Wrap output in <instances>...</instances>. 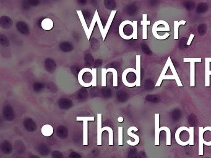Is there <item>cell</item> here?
Listing matches in <instances>:
<instances>
[{"label":"cell","mask_w":211,"mask_h":158,"mask_svg":"<svg viewBox=\"0 0 211 158\" xmlns=\"http://www.w3.org/2000/svg\"><path fill=\"white\" fill-rule=\"evenodd\" d=\"M203 145L211 146V127H199V155L203 156Z\"/></svg>","instance_id":"1"},{"label":"cell","mask_w":211,"mask_h":158,"mask_svg":"<svg viewBox=\"0 0 211 158\" xmlns=\"http://www.w3.org/2000/svg\"><path fill=\"white\" fill-rule=\"evenodd\" d=\"M102 116L101 114H97V145H102V132L107 131L108 132V145H113V132L110 127H102Z\"/></svg>","instance_id":"2"},{"label":"cell","mask_w":211,"mask_h":158,"mask_svg":"<svg viewBox=\"0 0 211 158\" xmlns=\"http://www.w3.org/2000/svg\"><path fill=\"white\" fill-rule=\"evenodd\" d=\"M155 142L154 145L156 146H158L159 143V134L160 131L166 132V145L167 146L171 145V131L170 129L167 127H159V121H160V114H155Z\"/></svg>","instance_id":"3"},{"label":"cell","mask_w":211,"mask_h":158,"mask_svg":"<svg viewBox=\"0 0 211 158\" xmlns=\"http://www.w3.org/2000/svg\"><path fill=\"white\" fill-rule=\"evenodd\" d=\"M175 140L181 146H186L190 142V131L186 127H181L175 132Z\"/></svg>","instance_id":"4"},{"label":"cell","mask_w":211,"mask_h":158,"mask_svg":"<svg viewBox=\"0 0 211 158\" xmlns=\"http://www.w3.org/2000/svg\"><path fill=\"white\" fill-rule=\"evenodd\" d=\"M201 58H184V62H190V84L191 87L195 86V63L201 62Z\"/></svg>","instance_id":"5"},{"label":"cell","mask_w":211,"mask_h":158,"mask_svg":"<svg viewBox=\"0 0 211 158\" xmlns=\"http://www.w3.org/2000/svg\"><path fill=\"white\" fill-rule=\"evenodd\" d=\"M89 68H84L82 69H81V72H82L83 75L84 76V77H78V81H79V84H80V85H82V86L84 87H89L92 86L91 84H90L89 83V81L93 84V71L92 69H91L88 74H87V71L89 70Z\"/></svg>","instance_id":"6"},{"label":"cell","mask_w":211,"mask_h":158,"mask_svg":"<svg viewBox=\"0 0 211 158\" xmlns=\"http://www.w3.org/2000/svg\"><path fill=\"white\" fill-rule=\"evenodd\" d=\"M78 121L83 122V145H88V122L94 121V117H77Z\"/></svg>","instance_id":"7"},{"label":"cell","mask_w":211,"mask_h":158,"mask_svg":"<svg viewBox=\"0 0 211 158\" xmlns=\"http://www.w3.org/2000/svg\"><path fill=\"white\" fill-rule=\"evenodd\" d=\"M158 31H162V32H164V31H170V26L168 27H158V21H156L152 27V34L154 35V37L157 39V40H165L167 39L169 36L170 34L168 33H166L163 35H158Z\"/></svg>","instance_id":"8"},{"label":"cell","mask_w":211,"mask_h":158,"mask_svg":"<svg viewBox=\"0 0 211 158\" xmlns=\"http://www.w3.org/2000/svg\"><path fill=\"white\" fill-rule=\"evenodd\" d=\"M3 116L4 119L8 122L13 121L16 117V114L13 107L9 105L4 106L3 109Z\"/></svg>","instance_id":"9"},{"label":"cell","mask_w":211,"mask_h":158,"mask_svg":"<svg viewBox=\"0 0 211 158\" xmlns=\"http://www.w3.org/2000/svg\"><path fill=\"white\" fill-rule=\"evenodd\" d=\"M23 126L27 132H35L37 129V126L36 122L31 117H26L23 121Z\"/></svg>","instance_id":"10"},{"label":"cell","mask_w":211,"mask_h":158,"mask_svg":"<svg viewBox=\"0 0 211 158\" xmlns=\"http://www.w3.org/2000/svg\"><path fill=\"white\" fill-rule=\"evenodd\" d=\"M36 150L40 155L44 157H46L51 153V150L50 147L47 144L44 143H39L36 146Z\"/></svg>","instance_id":"11"},{"label":"cell","mask_w":211,"mask_h":158,"mask_svg":"<svg viewBox=\"0 0 211 158\" xmlns=\"http://www.w3.org/2000/svg\"><path fill=\"white\" fill-rule=\"evenodd\" d=\"M13 148L14 147L13 145L8 140H4L1 143V146H0L1 151L3 154L6 155H11L13 153Z\"/></svg>","instance_id":"12"},{"label":"cell","mask_w":211,"mask_h":158,"mask_svg":"<svg viewBox=\"0 0 211 158\" xmlns=\"http://www.w3.org/2000/svg\"><path fill=\"white\" fill-rule=\"evenodd\" d=\"M126 25H131V26H133V22L129 21V20H126L125 21H123L119 27V34L121 36V37L122 38H123L124 40H131V38H133V34L131 35H126V34H125L124 33V27Z\"/></svg>","instance_id":"13"},{"label":"cell","mask_w":211,"mask_h":158,"mask_svg":"<svg viewBox=\"0 0 211 158\" xmlns=\"http://www.w3.org/2000/svg\"><path fill=\"white\" fill-rule=\"evenodd\" d=\"M14 148L16 153L19 155L24 154L26 151V146L24 143L21 140H17L14 141Z\"/></svg>","instance_id":"14"},{"label":"cell","mask_w":211,"mask_h":158,"mask_svg":"<svg viewBox=\"0 0 211 158\" xmlns=\"http://www.w3.org/2000/svg\"><path fill=\"white\" fill-rule=\"evenodd\" d=\"M132 131H138V129L136 127H131L130 128L128 129V135L132 137L133 138H134V142H132L131 140H128L127 141V143L131 146H136L139 143V141H140V138L139 137V136L132 133Z\"/></svg>","instance_id":"15"},{"label":"cell","mask_w":211,"mask_h":158,"mask_svg":"<svg viewBox=\"0 0 211 158\" xmlns=\"http://www.w3.org/2000/svg\"><path fill=\"white\" fill-rule=\"evenodd\" d=\"M58 105L59 107L62 110H68L73 106L72 101L68 98H61L59 100Z\"/></svg>","instance_id":"16"},{"label":"cell","mask_w":211,"mask_h":158,"mask_svg":"<svg viewBox=\"0 0 211 158\" xmlns=\"http://www.w3.org/2000/svg\"><path fill=\"white\" fill-rule=\"evenodd\" d=\"M147 15H142V21H141V24L142 26V39L147 40V26L151 24V21L147 20Z\"/></svg>","instance_id":"17"},{"label":"cell","mask_w":211,"mask_h":158,"mask_svg":"<svg viewBox=\"0 0 211 158\" xmlns=\"http://www.w3.org/2000/svg\"><path fill=\"white\" fill-rule=\"evenodd\" d=\"M170 60H171L170 57H168V59H167V62H166V63H165V64L164 66V67H163V70H162V72L160 74V77L158 78V80H157L156 84L155 85L156 87H158V86H160V85H161V83H162L163 80V77L166 76V72H167V70H168V67L170 66Z\"/></svg>","instance_id":"18"},{"label":"cell","mask_w":211,"mask_h":158,"mask_svg":"<svg viewBox=\"0 0 211 158\" xmlns=\"http://www.w3.org/2000/svg\"><path fill=\"white\" fill-rule=\"evenodd\" d=\"M141 56L140 54L136 55V72H137V85L136 86L140 87L141 85Z\"/></svg>","instance_id":"19"},{"label":"cell","mask_w":211,"mask_h":158,"mask_svg":"<svg viewBox=\"0 0 211 158\" xmlns=\"http://www.w3.org/2000/svg\"><path fill=\"white\" fill-rule=\"evenodd\" d=\"M56 133L59 138L61 140H64L66 139L68 136V131L66 127L63 126H59L57 127L56 130Z\"/></svg>","instance_id":"20"},{"label":"cell","mask_w":211,"mask_h":158,"mask_svg":"<svg viewBox=\"0 0 211 158\" xmlns=\"http://www.w3.org/2000/svg\"><path fill=\"white\" fill-rule=\"evenodd\" d=\"M169 67L170 68L171 71H172L173 75L175 77V80H176L177 85L179 87H182L183 86V84H182L180 79L179 78V76H178V75L177 74V71H176V69H175V67H174V66L173 64V62H172V60H170V66H169Z\"/></svg>","instance_id":"21"},{"label":"cell","mask_w":211,"mask_h":158,"mask_svg":"<svg viewBox=\"0 0 211 158\" xmlns=\"http://www.w3.org/2000/svg\"><path fill=\"white\" fill-rule=\"evenodd\" d=\"M53 127L50 124H45L42 127V133L45 136H51L53 135Z\"/></svg>","instance_id":"22"},{"label":"cell","mask_w":211,"mask_h":158,"mask_svg":"<svg viewBox=\"0 0 211 158\" xmlns=\"http://www.w3.org/2000/svg\"><path fill=\"white\" fill-rule=\"evenodd\" d=\"M76 12H77V13L78 14L79 20H80V22H81V24H82V27H83V28H84V32H85V35H86L87 38V37H89V28H88L87 25V24H86V22H85V19H84V17L83 14H82V11H80V10H78Z\"/></svg>","instance_id":"23"},{"label":"cell","mask_w":211,"mask_h":158,"mask_svg":"<svg viewBox=\"0 0 211 158\" xmlns=\"http://www.w3.org/2000/svg\"><path fill=\"white\" fill-rule=\"evenodd\" d=\"M42 27L45 30H50L53 27V21L51 19L46 18L44 19L41 24Z\"/></svg>","instance_id":"24"},{"label":"cell","mask_w":211,"mask_h":158,"mask_svg":"<svg viewBox=\"0 0 211 158\" xmlns=\"http://www.w3.org/2000/svg\"><path fill=\"white\" fill-rule=\"evenodd\" d=\"M186 24V21L182 20L181 21H174V39L178 40L179 38L178 37V28L180 25L185 26Z\"/></svg>","instance_id":"25"},{"label":"cell","mask_w":211,"mask_h":158,"mask_svg":"<svg viewBox=\"0 0 211 158\" xmlns=\"http://www.w3.org/2000/svg\"><path fill=\"white\" fill-rule=\"evenodd\" d=\"M116 12V10H113V11H111V12L110 13V15L109 16L108 21H107V22L106 24V27L104 28V31H105V35H106V34H107V33H108V30L110 29V27L111 26V24L112 21H113V19L115 17Z\"/></svg>","instance_id":"26"},{"label":"cell","mask_w":211,"mask_h":158,"mask_svg":"<svg viewBox=\"0 0 211 158\" xmlns=\"http://www.w3.org/2000/svg\"><path fill=\"white\" fill-rule=\"evenodd\" d=\"M99 14L98 13V11L97 10L95 11V14H94V16L93 17V19H92V22L90 24V26L89 27V37H87V40H89L90 38V36H91V34L92 33V31H93V29L95 27V23L97 22V15Z\"/></svg>","instance_id":"27"},{"label":"cell","mask_w":211,"mask_h":158,"mask_svg":"<svg viewBox=\"0 0 211 158\" xmlns=\"http://www.w3.org/2000/svg\"><path fill=\"white\" fill-rule=\"evenodd\" d=\"M87 98V91L85 90H82L78 95V100L79 101H84Z\"/></svg>","instance_id":"28"},{"label":"cell","mask_w":211,"mask_h":158,"mask_svg":"<svg viewBox=\"0 0 211 158\" xmlns=\"http://www.w3.org/2000/svg\"><path fill=\"white\" fill-rule=\"evenodd\" d=\"M133 39L134 40H137V21H134L133 22Z\"/></svg>","instance_id":"29"},{"label":"cell","mask_w":211,"mask_h":158,"mask_svg":"<svg viewBox=\"0 0 211 158\" xmlns=\"http://www.w3.org/2000/svg\"><path fill=\"white\" fill-rule=\"evenodd\" d=\"M123 127H120L118 128V145L122 146L123 145Z\"/></svg>","instance_id":"30"},{"label":"cell","mask_w":211,"mask_h":158,"mask_svg":"<svg viewBox=\"0 0 211 158\" xmlns=\"http://www.w3.org/2000/svg\"><path fill=\"white\" fill-rule=\"evenodd\" d=\"M51 155L52 158H64L63 154L58 150L53 151L52 152Z\"/></svg>","instance_id":"31"},{"label":"cell","mask_w":211,"mask_h":158,"mask_svg":"<svg viewBox=\"0 0 211 158\" xmlns=\"http://www.w3.org/2000/svg\"><path fill=\"white\" fill-rule=\"evenodd\" d=\"M190 131V142H189V145L190 146H193L194 145V127H190L189 128Z\"/></svg>","instance_id":"32"},{"label":"cell","mask_w":211,"mask_h":158,"mask_svg":"<svg viewBox=\"0 0 211 158\" xmlns=\"http://www.w3.org/2000/svg\"><path fill=\"white\" fill-rule=\"evenodd\" d=\"M43 85L40 83H35L34 84V86H33V90L34 91H37V92H39V91H40L42 89H43Z\"/></svg>","instance_id":"33"},{"label":"cell","mask_w":211,"mask_h":158,"mask_svg":"<svg viewBox=\"0 0 211 158\" xmlns=\"http://www.w3.org/2000/svg\"><path fill=\"white\" fill-rule=\"evenodd\" d=\"M93 71V86H97V69H92Z\"/></svg>","instance_id":"34"},{"label":"cell","mask_w":211,"mask_h":158,"mask_svg":"<svg viewBox=\"0 0 211 158\" xmlns=\"http://www.w3.org/2000/svg\"><path fill=\"white\" fill-rule=\"evenodd\" d=\"M69 158H82L81 155L76 151H72L69 154Z\"/></svg>","instance_id":"35"},{"label":"cell","mask_w":211,"mask_h":158,"mask_svg":"<svg viewBox=\"0 0 211 158\" xmlns=\"http://www.w3.org/2000/svg\"><path fill=\"white\" fill-rule=\"evenodd\" d=\"M194 35L193 34V33H191V34L189 35L188 41V42H187V43H186V45H187L188 46H189V45H191V42H192L193 39L194 38Z\"/></svg>","instance_id":"36"},{"label":"cell","mask_w":211,"mask_h":158,"mask_svg":"<svg viewBox=\"0 0 211 158\" xmlns=\"http://www.w3.org/2000/svg\"><path fill=\"white\" fill-rule=\"evenodd\" d=\"M102 95H103V96H104V97H106V98H110V97L111 96V93L110 92V91H106V90H104V91L102 92Z\"/></svg>","instance_id":"37"},{"label":"cell","mask_w":211,"mask_h":158,"mask_svg":"<svg viewBox=\"0 0 211 158\" xmlns=\"http://www.w3.org/2000/svg\"><path fill=\"white\" fill-rule=\"evenodd\" d=\"M29 158H40L39 156H37V155H31L30 157H29Z\"/></svg>","instance_id":"38"},{"label":"cell","mask_w":211,"mask_h":158,"mask_svg":"<svg viewBox=\"0 0 211 158\" xmlns=\"http://www.w3.org/2000/svg\"><path fill=\"white\" fill-rule=\"evenodd\" d=\"M118 121L119 122H122L123 121V118L122 117H118Z\"/></svg>","instance_id":"39"},{"label":"cell","mask_w":211,"mask_h":158,"mask_svg":"<svg viewBox=\"0 0 211 158\" xmlns=\"http://www.w3.org/2000/svg\"><path fill=\"white\" fill-rule=\"evenodd\" d=\"M23 158V157H19V158Z\"/></svg>","instance_id":"40"},{"label":"cell","mask_w":211,"mask_h":158,"mask_svg":"<svg viewBox=\"0 0 211 158\" xmlns=\"http://www.w3.org/2000/svg\"></svg>","instance_id":"41"}]
</instances>
